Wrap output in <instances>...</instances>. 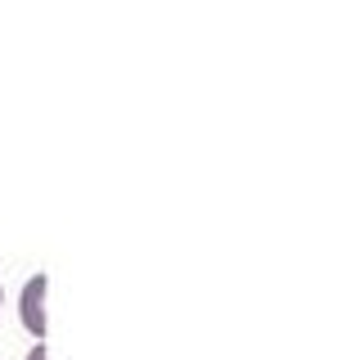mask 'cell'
<instances>
[{
    "mask_svg": "<svg viewBox=\"0 0 360 360\" xmlns=\"http://www.w3.org/2000/svg\"><path fill=\"white\" fill-rule=\"evenodd\" d=\"M0 302H5V288H0Z\"/></svg>",
    "mask_w": 360,
    "mask_h": 360,
    "instance_id": "3957f363",
    "label": "cell"
},
{
    "mask_svg": "<svg viewBox=\"0 0 360 360\" xmlns=\"http://www.w3.org/2000/svg\"><path fill=\"white\" fill-rule=\"evenodd\" d=\"M45 292H50V279L45 275H32L22 284V297H18V320L37 342H45V329H50V315H45Z\"/></svg>",
    "mask_w": 360,
    "mask_h": 360,
    "instance_id": "6da1fadb",
    "label": "cell"
},
{
    "mask_svg": "<svg viewBox=\"0 0 360 360\" xmlns=\"http://www.w3.org/2000/svg\"><path fill=\"white\" fill-rule=\"evenodd\" d=\"M27 360H50V356H45V342H37V347H32V352H27Z\"/></svg>",
    "mask_w": 360,
    "mask_h": 360,
    "instance_id": "7a4b0ae2",
    "label": "cell"
}]
</instances>
